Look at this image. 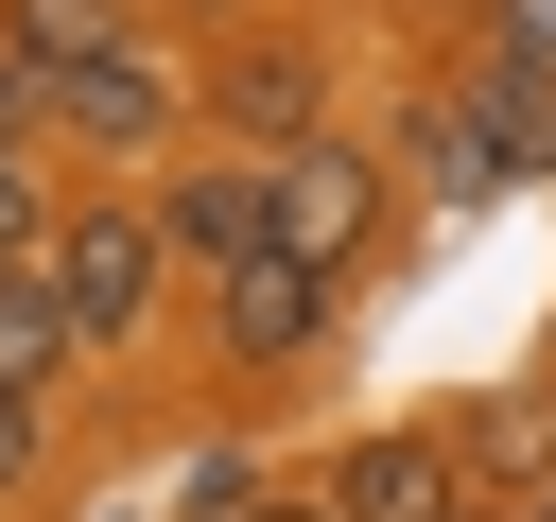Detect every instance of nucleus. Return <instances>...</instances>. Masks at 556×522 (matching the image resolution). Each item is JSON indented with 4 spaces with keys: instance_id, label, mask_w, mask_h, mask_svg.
Returning a JSON list of instances; mask_svg holds the SVG:
<instances>
[{
    "instance_id": "nucleus-5",
    "label": "nucleus",
    "mask_w": 556,
    "mask_h": 522,
    "mask_svg": "<svg viewBox=\"0 0 556 522\" xmlns=\"http://www.w3.org/2000/svg\"><path fill=\"white\" fill-rule=\"evenodd\" d=\"M382 209H400V191H382V157H365L348 122L278 157V244H295V261H330V278H365V244H382Z\"/></svg>"
},
{
    "instance_id": "nucleus-9",
    "label": "nucleus",
    "mask_w": 556,
    "mask_h": 522,
    "mask_svg": "<svg viewBox=\"0 0 556 522\" xmlns=\"http://www.w3.org/2000/svg\"><path fill=\"white\" fill-rule=\"evenodd\" d=\"M139 35V0H0V52L17 70H87V52H122Z\"/></svg>"
},
{
    "instance_id": "nucleus-12",
    "label": "nucleus",
    "mask_w": 556,
    "mask_h": 522,
    "mask_svg": "<svg viewBox=\"0 0 556 522\" xmlns=\"http://www.w3.org/2000/svg\"><path fill=\"white\" fill-rule=\"evenodd\" d=\"M52 209H70V191H52V157H0V261H35V244H52Z\"/></svg>"
},
{
    "instance_id": "nucleus-7",
    "label": "nucleus",
    "mask_w": 556,
    "mask_h": 522,
    "mask_svg": "<svg viewBox=\"0 0 556 522\" xmlns=\"http://www.w3.org/2000/svg\"><path fill=\"white\" fill-rule=\"evenodd\" d=\"M156 226H174V261H261L278 244V157H174L156 174Z\"/></svg>"
},
{
    "instance_id": "nucleus-2",
    "label": "nucleus",
    "mask_w": 556,
    "mask_h": 522,
    "mask_svg": "<svg viewBox=\"0 0 556 522\" xmlns=\"http://www.w3.org/2000/svg\"><path fill=\"white\" fill-rule=\"evenodd\" d=\"M174 139H208V122H191V70H174V52H139V35H122V52L52 70V157H104V174H156Z\"/></svg>"
},
{
    "instance_id": "nucleus-13",
    "label": "nucleus",
    "mask_w": 556,
    "mask_h": 522,
    "mask_svg": "<svg viewBox=\"0 0 556 522\" xmlns=\"http://www.w3.org/2000/svg\"><path fill=\"white\" fill-rule=\"evenodd\" d=\"M208 522H348V505H330V470H261V487H226Z\"/></svg>"
},
{
    "instance_id": "nucleus-8",
    "label": "nucleus",
    "mask_w": 556,
    "mask_h": 522,
    "mask_svg": "<svg viewBox=\"0 0 556 522\" xmlns=\"http://www.w3.org/2000/svg\"><path fill=\"white\" fill-rule=\"evenodd\" d=\"M452 104H469V139H486L504 174H556V52H504V35H486Z\"/></svg>"
},
{
    "instance_id": "nucleus-4",
    "label": "nucleus",
    "mask_w": 556,
    "mask_h": 522,
    "mask_svg": "<svg viewBox=\"0 0 556 522\" xmlns=\"http://www.w3.org/2000/svg\"><path fill=\"white\" fill-rule=\"evenodd\" d=\"M191 122H208L226 157H295V139H330V70H313V35H226L208 87H191Z\"/></svg>"
},
{
    "instance_id": "nucleus-6",
    "label": "nucleus",
    "mask_w": 556,
    "mask_h": 522,
    "mask_svg": "<svg viewBox=\"0 0 556 522\" xmlns=\"http://www.w3.org/2000/svg\"><path fill=\"white\" fill-rule=\"evenodd\" d=\"M330 505H348V522H504V505H469V452H452L434 418H382V435H348Z\"/></svg>"
},
{
    "instance_id": "nucleus-16",
    "label": "nucleus",
    "mask_w": 556,
    "mask_h": 522,
    "mask_svg": "<svg viewBox=\"0 0 556 522\" xmlns=\"http://www.w3.org/2000/svg\"><path fill=\"white\" fill-rule=\"evenodd\" d=\"M174 17H243V0H174Z\"/></svg>"
},
{
    "instance_id": "nucleus-14",
    "label": "nucleus",
    "mask_w": 556,
    "mask_h": 522,
    "mask_svg": "<svg viewBox=\"0 0 556 522\" xmlns=\"http://www.w3.org/2000/svg\"><path fill=\"white\" fill-rule=\"evenodd\" d=\"M0 157H52V70L0 52Z\"/></svg>"
},
{
    "instance_id": "nucleus-11",
    "label": "nucleus",
    "mask_w": 556,
    "mask_h": 522,
    "mask_svg": "<svg viewBox=\"0 0 556 522\" xmlns=\"http://www.w3.org/2000/svg\"><path fill=\"white\" fill-rule=\"evenodd\" d=\"M35 487H52V400L0 383V505H35Z\"/></svg>"
},
{
    "instance_id": "nucleus-1",
    "label": "nucleus",
    "mask_w": 556,
    "mask_h": 522,
    "mask_svg": "<svg viewBox=\"0 0 556 522\" xmlns=\"http://www.w3.org/2000/svg\"><path fill=\"white\" fill-rule=\"evenodd\" d=\"M35 278H52L70 348H87V365H122V348L174 313V226H156V191H139V174H122V191H70V209H52V244H35Z\"/></svg>"
},
{
    "instance_id": "nucleus-3",
    "label": "nucleus",
    "mask_w": 556,
    "mask_h": 522,
    "mask_svg": "<svg viewBox=\"0 0 556 522\" xmlns=\"http://www.w3.org/2000/svg\"><path fill=\"white\" fill-rule=\"evenodd\" d=\"M330 331H348V278H330V261H295V244H261V261H226V278H208V365H226V383L313 365Z\"/></svg>"
},
{
    "instance_id": "nucleus-10",
    "label": "nucleus",
    "mask_w": 556,
    "mask_h": 522,
    "mask_svg": "<svg viewBox=\"0 0 556 522\" xmlns=\"http://www.w3.org/2000/svg\"><path fill=\"white\" fill-rule=\"evenodd\" d=\"M452 452H469V487H504V505H521V470H539V418H521V400H486V418H452Z\"/></svg>"
},
{
    "instance_id": "nucleus-15",
    "label": "nucleus",
    "mask_w": 556,
    "mask_h": 522,
    "mask_svg": "<svg viewBox=\"0 0 556 522\" xmlns=\"http://www.w3.org/2000/svg\"><path fill=\"white\" fill-rule=\"evenodd\" d=\"M504 522H556V487H521V505H504Z\"/></svg>"
}]
</instances>
